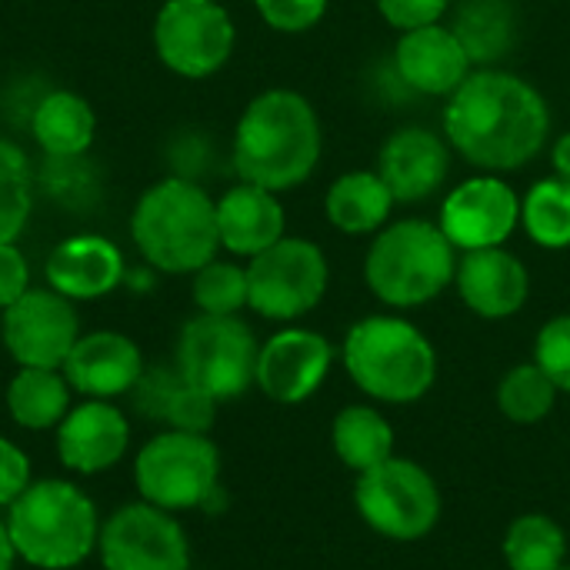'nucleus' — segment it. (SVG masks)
I'll return each mask as SVG.
<instances>
[{"instance_id": "f257e3e1", "label": "nucleus", "mask_w": 570, "mask_h": 570, "mask_svg": "<svg viewBox=\"0 0 570 570\" xmlns=\"http://www.w3.org/2000/svg\"><path fill=\"white\" fill-rule=\"evenodd\" d=\"M551 110L544 97L521 77L504 70H478L444 110V134L458 154L484 170H518L531 164L548 140Z\"/></svg>"}, {"instance_id": "f03ea898", "label": "nucleus", "mask_w": 570, "mask_h": 570, "mask_svg": "<svg viewBox=\"0 0 570 570\" xmlns=\"http://www.w3.org/2000/svg\"><path fill=\"white\" fill-rule=\"evenodd\" d=\"M321 160V120L294 90H267L247 104L234 134V167L240 180L264 190L304 184Z\"/></svg>"}, {"instance_id": "7ed1b4c3", "label": "nucleus", "mask_w": 570, "mask_h": 570, "mask_svg": "<svg viewBox=\"0 0 570 570\" xmlns=\"http://www.w3.org/2000/svg\"><path fill=\"white\" fill-rule=\"evenodd\" d=\"M7 531L17 558L37 570H70L97 551V504L73 481L43 478L7 508Z\"/></svg>"}, {"instance_id": "20e7f679", "label": "nucleus", "mask_w": 570, "mask_h": 570, "mask_svg": "<svg viewBox=\"0 0 570 570\" xmlns=\"http://www.w3.org/2000/svg\"><path fill=\"white\" fill-rule=\"evenodd\" d=\"M130 237L150 267L164 274H197L220 247L217 204L184 177L157 180L134 207Z\"/></svg>"}, {"instance_id": "39448f33", "label": "nucleus", "mask_w": 570, "mask_h": 570, "mask_svg": "<svg viewBox=\"0 0 570 570\" xmlns=\"http://www.w3.org/2000/svg\"><path fill=\"white\" fill-rule=\"evenodd\" d=\"M344 367L367 397L414 404L438 381V351L411 321L374 314L347 331Z\"/></svg>"}, {"instance_id": "423d86ee", "label": "nucleus", "mask_w": 570, "mask_h": 570, "mask_svg": "<svg viewBox=\"0 0 570 570\" xmlns=\"http://www.w3.org/2000/svg\"><path fill=\"white\" fill-rule=\"evenodd\" d=\"M458 274L454 244L438 224L397 220L367 250L364 277L377 301L391 307L431 304Z\"/></svg>"}, {"instance_id": "0eeeda50", "label": "nucleus", "mask_w": 570, "mask_h": 570, "mask_svg": "<svg viewBox=\"0 0 570 570\" xmlns=\"http://www.w3.org/2000/svg\"><path fill=\"white\" fill-rule=\"evenodd\" d=\"M140 501L160 511H197L220 494V451L207 434L160 431L134 458Z\"/></svg>"}, {"instance_id": "6e6552de", "label": "nucleus", "mask_w": 570, "mask_h": 570, "mask_svg": "<svg viewBox=\"0 0 570 570\" xmlns=\"http://www.w3.org/2000/svg\"><path fill=\"white\" fill-rule=\"evenodd\" d=\"M354 504L364 524L391 541L428 538L444 511L441 488L431 478V471L397 454L357 474Z\"/></svg>"}, {"instance_id": "1a4fd4ad", "label": "nucleus", "mask_w": 570, "mask_h": 570, "mask_svg": "<svg viewBox=\"0 0 570 570\" xmlns=\"http://www.w3.org/2000/svg\"><path fill=\"white\" fill-rule=\"evenodd\" d=\"M261 344L254 331L234 314H197L184 324L177 341V371L187 384L210 394L217 404L240 397L257 377Z\"/></svg>"}, {"instance_id": "9d476101", "label": "nucleus", "mask_w": 570, "mask_h": 570, "mask_svg": "<svg viewBox=\"0 0 570 570\" xmlns=\"http://www.w3.org/2000/svg\"><path fill=\"white\" fill-rule=\"evenodd\" d=\"M327 281L331 267L317 244L281 237L274 247L250 257L247 307L267 321H297L324 301Z\"/></svg>"}, {"instance_id": "9b49d317", "label": "nucleus", "mask_w": 570, "mask_h": 570, "mask_svg": "<svg viewBox=\"0 0 570 570\" xmlns=\"http://www.w3.org/2000/svg\"><path fill=\"white\" fill-rule=\"evenodd\" d=\"M234 20L217 0H167L154 20V47L167 70L200 80L234 50Z\"/></svg>"}, {"instance_id": "f8f14e48", "label": "nucleus", "mask_w": 570, "mask_h": 570, "mask_svg": "<svg viewBox=\"0 0 570 570\" xmlns=\"http://www.w3.org/2000/svg\"><path fill=\"white\" fill-rule=\"evenodd\" d=\"M104 570H190V541L184 524L147 501L117 508L97 538Z\"/></svg>"}, {"instance_id": "ddd939ff", "label": "nucleus", "mask_w": 570, "mask_h": 570, "mask_svg": "<svg viewBox=\"0 0 570 570\" xmlns=\"http://www.w3.org/2000/svg\"><path fill=\"white\" fill-rule=\"evenodd\" d=\"M80 337L73 301L47 291H27L3 311V347L20 367L60 371Z\"/></svg>"}, {"instance_id": "4468645a", "label": "nucleus", "mask_w": 570, "mask_h": 570, "mask_svg": "<svg viewBox=\"0 0 570 570\" xmlns=\"http://www.w3.org/2000/svg\"><path fill=\"white\" fill-rule=\"evenodd\" d=\"M521 220L518 194L498 177H474L454 187L441 207V230L461 250L501 247Z\"/></svg>"}, {"instance_id": "2eb2a0df", "label": "nucleus", "mask_w": 570, "mask_h": 570, "mask_svg": "<svg viewBox=\"0 0 570 570\" xmlns=\"http://www.w3.org/2000/svg\"><path fill=\"white\" fill-rule=\"evenodd\" d=\"M334 364V347L324 334L307 327L277 331L261 344L254 384L277 404H304L321 391Z\"/></svg>"}, {"instance_id": "dca6fc26", "label": "nucleus", "mask_w": 570, "mask_h": 570, "mask_svg": "<svg viewBox=\"0 0 570 570\" xmlns=\"http://www.w3.org/2000/svg\"><path fill=\"white\" fill-rule=\"evenodd\" d=\"M130 451V421L110 401H83L57 424V458L70 474H104Z\"/></svg>"}, {"instance_id": "f3484780", "label": "nucleus", "mask_w": 570, "mask_h": 570, "mask_svg": "<svg viewBox=\"0 0 570 570\" xmlns=\"http://www.w3.org/2000/svg\"><path fill=\"white\" fill-rule=\"evenodd\" d=\"M60 371L67 384L87 401H114L137 387L144 374V354L127 334L94 331L77 337Z\"/></svg>"}, {"instance_id": "a211bd4d", "label": "nucleus", "mask_w": 570, "mask_h": 570, "mask_svg": "<svg viewBox=\"0 0 570 570\" xmlns=\"http://www.w3.org/2000/svg\"><path fill=\"white\" fill-rule=\"evenodd\" d=\"M454 284L461 301L484 321L514 317L531 294V277L524 264L504 247L464 250V261H458Z\"/></svg>"}, {"instance_id": "6ab92c4d", "label": "nucleus", "mask_w": 570, "mask_h": 570, "mask_svg": "<svg viewBox=\"0 0 570 570\" xmlns=\"http://www.w3.org/2000/svg\"><path fill=\"white\" fill-rule=\"evenodd\" d=\"M394 60L401 80L431 97L454 94L471 77V57L464 43L451 27H438V23L404 30Z\"/></svg>"}, {"instance_id": "aec40b11", "label": "nucleus", "mask_w": 570, "mask_h": 570, "mask_svg": "<svg viewBox=\"0 0 570 570\" xmlns=\"http://www.w3.org/2000/svg\"><path fill=\"white\" fill-rule=\"evenodd\" d=\"M43 274L67 301H97L124 281V254L100 234H77L50 250Z\"/></svg>"}, {"instance_id": "412c9836", "label": "nucleus", "mask_w": 570, "mask_h": 570, "mask_svg": "<svg viewBox=\"0 0 570 570\" xmlns=\"http://www.w3.org/2000/svg\"><path fill=\"white\" fill-rule=\"evenodd\" d=\"M448 167L451 157L438 134L424 127H404L391 134V140L381 147L377 174L384 177L397 204H417L444 184Z\"/></svg>"}, {"instance_id": "4be33fe9", "label": "nucleus", "mask_w": 570, "mask_h": 570, "mask_svg": "<svg viewBox=\"0 0 570 570\" xmlns=\"http://www.w3.org/2000/svg\"><path fill=\"white\" fill-rule=\"evenodd\" d=\"M220 247L240 257H257L284 237V207L274 190L240 180L217 200Z\"/></svg>"}, {"instance_id": "5701e85b", "label": "nucleus", "mask_w": 570, "mask_h": 570, "mask_svg": "<svg viewBox=\"0 0 570 570\" xmlns=\"http://www.w3.org/2000/svg\"><path fill=\"white\" fill-rule=\"evenodd\" d=\"M73 387L67 384L63 371L53 367H20L7 384V411L17 428L23 431H57L67 417Z\"/></svg>"}, {"instance_id": "b1692460", "label": "nucleus", "mask_w": 570, "mask_h": 570, "mask_svg": "<svg viewBox=\"0 0 570 570\" xmlns=\"http://www.w3.org/2000/svg\"><path fill=\"white\" fill-rule=\"evenodd\" d=\"M30 130L47 157L67 160V157H80L94 144L97 117L83 97L70 90H53L33 107Z\"/></svg>"}, {"instance_id": "393cba45", "label": "nucleus", "mask_w": 570, "mask_h": 570, "mask_svg": "<svg viewBox=\"0 0 570 570\" xmlns=\"http://www.w3.org/2000/svg\"><path fill=\"white\" fill-rule=\"evenodd\" d=\"M394 194L384 184L381 174L374 170H351L344 177H337L327 190L324 210L327 220L344 230V234H371L381 230L384 220L391 217L394 207Z\"/></svg>"}, {"instance_id": "a878e982", "label": "nucleus", "mask_w": 570, "mask_h": 570, "mask_svg": "<svg viewBox=\"0 0 570 570\" xmlns=\"http://www.w3.org/2000/svg\"><path fill=\"white\" fill-rule=\"evenodd\" d=\"M331 448L344 468L364 474L394 458V428L377 407L351 404L331 424Z\"/></svg>"}, {"instance_id": "bb28decb", "label": "nucleus", "mask_w": 570, "mask_h": 570, "mask_svg": "<svg viewBox=\"0 0 570 570\" xmlns=\"http://www.w3.org/2000/svg\"><path fill=\"white\" fill-rule=\"evenodd\" d=\"M508 570H558L568 564V534L551 514H518L504 531Z\"/></svg>"}, {"instance_id": "cd10ccee", "label": "nucleus", "mask_w": 570, "mask_h": 570, "mask_svg": "<svg viewBox=\"0 0 570 570\" xmlns=\"http://www.w3.org/2000/svg\"><path fill=\"white\" fill-rule=\"evenodd\" d=\"M464 43L471 63H488L508 53L514 40V13L508 0H468L451 27Z\"/></svg>"}, {"instance_id": "c85d7f7f", "label": "nucleus", "mask_w": 570, "mask_h": 570, "mask_svg": "<svg viewBox=\"0 0 570 570\" xmlns=\"http://www.w3.org/2000/svg\"><path fill=\"white\" fill-rule=\"evenodd\" d=\"M521 224L528 237L548 250L570 247V180H538L521 204Z\"/></svg>"}, {"instance_id": "c756f323", "label": "nucleus", "mask_w": 570, "mask_h": 570, "mask_svg": "<svg viewBox=\"0 0 570 570\" xmlns=\"http://www.w3.org/2000/svg\"><path fill=\"white\" fill-rule=\"evenodd\" d=\"M558 387L554 381L531 361V364H518L511 367L501 384H498V407L511 424L531 428L551 417L554 404H558Z\"/></svg>"}, {"instance_id": "7c9ffc66", "label": "nucleus", "mask_w": 570, "mask_h": 570, "mask_svg": "<svg viewBox=\"0 0 570 570\" xmlns=\"http://www.w3.org/2000/svg\"><path fill=\"white\" fill-rule=\"evenodd\" d=\"M30 217V167L17 144L0 137V244H13Z\"/></svg>"}, {"instance_id": "2f4dec72", "label": "nucleus", "mask_w": 570, "mask_h": 570, "mask_svg": "<svg viewBox=\"0 0 570 570\" xmlns=\"http://www.w3.org/2000/svg\"><path fill=\"white\" fill-rule=\"evenodd\" d=\"M194 304L200 314L234 317L247 307V267L210 261L194 274Z\"/></svg>"}, {"instance_id": "473e14b6", "label": "nucleus", "mask_w": 570, "mask_h": 570, "mask_svg": "<svg viewBox=\"0 0 570 570\" xmlns=\"http://www.w3.org/2000/svg\"><path fill=\"white\" fill-rule=\"evenodd\" d=\"M160 421L170 431H187V434H207L217 421V401L204 391H197L194 384H187L184 377L177 381V387L170 391Z\"/></svg>"}, {"instance_id": "72a5a7b5", "label": "nucleus", "mask_w": 570, "mask_h": 570, "mask_svg": "<svg viewBox=\"0 0 570 570\" xmlns=\"http://www.w3.org/2000/svg\"><path fill=\"white\" fill-rule=\"evenodd\" d=\"M534 364L554 381L558 391L570 394V314L551 317L534 341Z\"/></svg>"}, {"instance_id": "f704fd0d", "label": "nucleus", "mask_w": 570, "mask_h": 570, "mask_svg": "<svg viewBox=\"0 0 570 570\" xmlns=\"http://www.w3.org/2000/svg\"><path fill=\"white\" fill-rule=\"evenodd\" d=\"M254 3L267 27L281 33H301L311 30L327 13L331 0H254Z\"/></svg>"}, {"instance_id": "c9c22d12", "label": "nucleus", "mask_w": 570, "mask_h": 570, "mask_svg": "<svg viewBox=\"0 0 570 570\" xmlns=\"http://www.w3.org/2000/svg\"><path fill=\"white\" fill-rule=\"evenodd\" d=\"M30 458L10 438H0V508H10L30 488Z\"/></svg>"}, {"instance_id": "e433bc0d", "label": "nucleus", "mask_w": 570, "mask_h": 570, "mask_svg": "<svg viewBox=\"0 0 570 570\" xmlns=\"http://www.w3.org/2000/svg\"><path fill=\"white\" fill-rule=\"evenodd\" d=\"M377 10L384 20L397 30H414V27H431L441 20L448 10V0H377Z\"/></svg>"}, {"instance_id": "4c0bfd02", "label": "nucleus", "mask_w": 570, "mask_h": 570, "mask_svg": "<svg viewBox=\"0 0 570 570\" xmlns=\"http://www.w3.org/2000/svg\"><path fill=\"white\" fill-rule=\"evenodd\" d=\"M27 291H30L27 257L13 244H0V311H7Z\"/></svg>"}, {"instance_id": "58836bf2", "label": "nucleus", "mask_w": 570, "mask_h": 570, "mask_svg": "<svg viewBox=\"0 0 570 570\" xmlns=\"http://www.w3.org/2000/svg\"><path fill=\"white\" fill-rule=\"evenodd\" d=\"M551 160H554V170H558V177L570 180V134H564V137L554 144V150H551Z\"/></svg>"}, {"instance_id": "ea45409f", "label": "nucleus", "mask_w": 570, "mask_h": 570, "mask_svg": "<svg viewBox=\"0 0 570 570\" xmlns=\"http://www.w3.org/2000/svg\"><path fill=\"white\" fill-rule=\"evenodd\" d=\"M13 564H17V548H13V541H10L7 524L0 521V570H13Z\"/></svg>"}, {"instance_id": "a19ab883", "label": "nucleus", "mask_w": 570, "mask_h": 570, "mask_svg": "<svg viewBox=\"0 0 570 570\" xmlns=\"http://www.w3.org/2000/svg\"><path fill=\"white\" fill-rule=\"evenodd\" d=\"M558 570H570V564H561V568H558Z\"/></svg>"}]
</instances>
